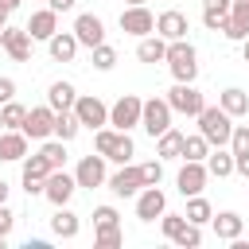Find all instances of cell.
Segmentation results:
<instances>
[{
    "label": "cell",
    "mask_w": 249,
    "mask_h": 249,
    "mask_svg": "<svg viewBox=\"0 0 249 249\" xmlns=\"http://www.w3.org/2000/svg\"><path fill=\"white\" fill-rule=\"evenodd\" d=\"M198 132L210 140V144H230V136H233V117L222 109V105H202V113H198Z\"/></svg>",
    "instance_id": "6da1fadb"
},
{
    "label": "cell",
    "mask_w": 249,
    "mask_h": 249,
    "mask_svg": "<svg viewBox=\"0 0 249 249\" xmlns=\"http://www.w3.org/2000/svg\"><path fill=\"white\" fill-rule=\"evenodd\" d=\"M163 62L171 66L175 82H195V74H198V62H195V47H191L187 39H175V43H167V58H163Z\"/></svg>",
    "instance_id": "7a4b0ae2"
},
{
    "label": "cell",
    "mask_w": 249,
    "mask_h": 249,
    "mask_svg": "<svg viewBox=\"0 0 249 249\" xmlns=\"http://www.w3.org/2000/svg\"><path fill=\"white\" fill-rule=\"evenodd\" d=\"M93 144H97V152L105 156V160H117V163H128L132 160V140H128V132H113V128H97V136H93Z\"/></svg>",
    "instance_id": "3957f363"
},
{
    "label": "cell",
    "mask_w": 249,
    "mask_h": 249,
    "mask_svg": "<svg viewBox=\"0 0 249 249\" xmlns=\"http://www.w3.org/2000/svg\"><path fill=\"white\" fill-rule=\"evenodd\" d=\"M171 105H167V97H148L144 101V113H140V124H144V132L148 136H160V132H167L171 128Z\"/></svg>",
    "instance_id": "277c9868"
},
{
    "label": "cell",
    "mask_w": 249,
    "mask_h": 249,
    "mask_svg": "<svg viewBox=\"0 0 249 249\" xmlns=\"http://www.w3.org/2000/svg\"><path fill=\"white\" fill-rule=\"evenodd\" d=\"M167 105L175 109V113H187V117H198L202 113V93L191 86V82H175L171 89H167Z\"/></svg>",
    "instance_id": "5b68a950"
},
{
    "label": "cell",
    "mask_w": 249,
    "mask_h": 249,
    "mask_svg": "<svg viewBox=\"0 0 249 249\" xmlns=\"http://www.w3.org/2000/svg\"><path fill=\"white\" fill-rule=\"evenodd\" d=\"M121 31H124V35H140V39H144V35H152V31H156V16H152L144 4H128V8L121 12Z\"/></svg>",
    "instance_id": "8992f818"
},
{
    "label": "cell",
    "mask_w": 249,
    "mask_h": 249,
    "mask_svg": "<svg viewBox=\"0 0 249 249\" xmlns=\"http://www.w3.org/2000/svg\"><path fill=\"white\" fill-rule=\"evenodd\" d=\"M140 113H144V101L136 93H124L113 109H109V124H117L121 132H128L132 124H140Z\"/></svg>",
    "instance_id": "52a82bcc"
},
{
    "label": "cell",
    "mask_w": 249,
    "mask_h": 249,
    "mask_svg": "<svg viewBox=\"0 0 249 249\" xmlns=\"http://www.w3.org/2000/svg\"><path fill=\"white\" fill-rule=\"evenodd\" d=\"M51 171H54V167L47 163L43 152H39V156H27V160H23V187H27V195H43Z\"/></svg>",
    "instance_id": "ba28073f"
},
{
    "label": "cell",
    "mask_w": 249,
    "mask_h": 249,
    "mask_svg": "<svg viewBox=\"0 0 249 249\" xmlns=\"http://www.w3.org/2000/svg\"><path fill=\"white\" fill-rule=\"evenodd\" d=\"M74 117H78L86 128H101V124H109V109H105L101 97H78V101H74Z\"/></svg>",
    "instance_id": "9c48e42d"
},
{
    "label": "cell",
    "mask_w": 249,
    "mask_h": 249,
    "mask_svg": "<svg viewBox=\"0 0 249 249\" xmlns=\"http://www.w3.org/2000/svg\"><path fill=\"white\" fill-rule=\"evenodd\" d=\"M23 132L27 140H47L54 132V109L51 105H39V109H27V121H23Z\"/></svg>",
    "instance_id": "30bf717a"
},
{
    "label": "cell",
    "mask_w": 249,
    "mask_h": 249,
    "mask_svg": "<svg viewBox=\"0 0 249 249\" xmlns=\"http://www.w3.org/2000/svg\"><path fill=\"white\" fill-rule=\"evenodd\" d=\"M222 31H226V39H237V43L249 39V0H233L230 16L222 19Z\"/></svg>",
    "instance_id": "8fae6325"
},
{
    "label": "cell",
    "mask_w": 249,
    "mask_h": 249,
    "mask_svg": "<svg viewBox=\"0 0 249 249\" xmlns=\"http://www.w3.org/2000/svg\"><path fill=\"white\" fill-rule=\"evenodd\" d=\"M74 35H78V43H82V47H89V51H93V47H101V43H105V23H101L97 16H89V12H82V16L74 19Z\"/></svg>",
    "instance_id": "7c38bea8"
},
{
    "label": "cell",
    "mask_w": 249,
    "mask_h": 249,
    "mask_svg": "<svg viewBox=\"0 0 249 249\" xmlns=\"http://www.w3.org/2000/svg\"><path fill=\"white\" fill-rule=\"evenodd\" d=\"M0 43H4V51L16 62L31 58V35H27V27H0Z\"/></svg>",
    "instance_id": "4fadbf2b"
},
{
    "label": "cell",
    "mask_w": 249,
    "mask_h": 249,
    "mask_svg": "<svg viewBox=\"0 0 249 249\" xmlns=\"http://www.w3.org/2000/svg\"><path fill=\"white\" fill-rule=\"evenodd\" d=\"M206 179H210V171H206V163H202V160H187L175 183H179V195H198V191L206 187Z\"/></svg>",
    "instance_id": "5bb4252c"
},
{
    "label": "cell",
    "mask_w": 249,
    "mask_h": 249,
    "mask_svg": "<svg viewBox=\"0 0 249 249\" xmlns=\"http://www.w3.org/2000/svg\"><path fill=\"white\" fill-rule=\"evenodd\" d=\"M74 187H78V179H74V175H66V171L58 167V171H51V175H47L43 195H47L54 206H66V202H70V195H74Z\"/></svg>",
    "instance_id": "9a60e30c"
},
{
    "label": "cell",
    "mask_w": 249,
    "mask_h": 249,
    "mask_svg": "<svg viewBox=\"0 0 249 249\" xmlns=\"http://www.w3.org/2000/svg\"><path fill=\"white\" fill-rule=\"evenodd\" d=\"M163 210H167L163 191H160V187H144V191H140V198H136V218H140V222H156Z\"/></svg>",
    "instance_id": "2e32d148"
},
{
    "label": "cell",
    "mask_w": 249,
    "mask_h": 249,
    "mask_svg": "<svg viewBox=\"0 0 249 249\" xmlns=\"http://www.w3.org/2000/svg\"><path fill=\"white\" fill-rule=\"evenodd\" d=\"M74 179H78V187H101V183H105V156H101V152H97V156H82Z\"/></svg>",
    "instance_id": "e0dca14e"
},
{
    "label": "cell",
    "mask_w": 249,
    "mask_h": 249,
    "mask_svg": "<svg viewBox=\"0 0 249 249\" xmlns=\"http://www.w3.org/2000/svg\"><path fill=\"white\" fill-rule=\"evenodd\" d=\"M156 31H160L167 43H175V39H187V16H183L179 8H167V12L156 19Z\"/></svg>",
    "instance_id": "ac0fdd59"
},
{
    "label": "cell",
    "mask_w": 249,
    "mask_h": 249,
    "mask_svg": "<svg viewBox=\"0 0 249 249\" xmlns=\"http://www.w3.org/2000/svg\"><path fill=\"white\" fill-rule=\"evenodd\" d=\"M109 187H113V195H121V198H128V195H136L140 187H144V171L140 167H121L113 179H109Z\"/></svg>",
    "instance_id": "d6986e66"
},
{
    "label": "cell",
    "mask_w": 249,
    "mask_h": 249,
    "mask_svg": "<svg viewBox=\"0 0 249 249\" xmlns=\"http://www.w3.org/2000/svg\"><path fill=\"white\" fill-rule=\"evenodd\" d=\"M54 31H58V12L54 8H43V12H35L27 19V35L31 39H51Z\"/></svg>",
    "instance_id": "ffe728a7"
},
{
    "label": "cell",
    "mask_w": 249,
    "mask_h": 249,
    "mask_svg": "<svg viewBox=\"0 0 249 249\" xmlns=\"http://www.w3.org/2000/svg\"><path fill=\"white\" fill-rule=\"evenodd\" d=\"M47 43H51V58H58V62H70V58L78 54V47H82L74 31H54Z\"/></svg>",
    "instance_id": "44dd1931"
},
{
    "label": "cell",
    "mask_w": 249,
    "mask_h": 249,
    "mask_svg": "<svg viewBox=\"0 0 249 249\" xmlns=\"http://www.w3.org/2000/svg\"><path fill=\"white\" fill-rule=\"evenodd\" d=\"M23 156H27V132L23 128L19 132H12V128L0 132V160L12 163V160H23Z\"/></svg>",
    "instance_id": "7402d4cb"
},
{
    "label": "cell",
    "mask_w": 249,
    "mask_h": 249,
    "mask_svg": "<svg viewBox=\"0 0 249 249\" xmlns=\"http://www.w3.org/2000/svg\"><path fill=\"white\" fill-rule=\"evenodd\" d=\"M136 58H140V62H163V58H167V39H163V35H156V39L144 35L140 47H136Z\"/></svg>",
    "instance_id": "603a6c76"
},
{
    "label": "cell",
    "mask_w": 249,
    "mask_h": 249,
    "mask_svg": "<svg viewBox=\"0 0 249 249\" xmlns=\"http://www.w3.org/2000/svg\"><path fill=\"white\" fill-rule=\"evenodd\" d=\"M74 101H78V93H74V86H70V82H54V86L47 89V105H51L54 113L74 109Z\"/></svg>",
    "instance_id": "cb8c5ba5"
},
{
    "label": "cell",
    "mask_w": 249,
    "mask_h": 249,
    "mask_svg": "<svg viewBox=\"0 0 249 249\" xmlns=\"http://www.w3.org/2000/svg\"><path fill=\"white\" fill-rule=\"evenodd\" d=\"M210 222H214V233H218L222 241L241 237V226H245V222H241V214H233V210H222V214H218V218H210Z\"/></svg>",
    "instance_id": "d4e9b609"
},
{
    "label": "cell",
    "mask_w": 249,
    "mask_h": 249,
    "mask_svg": "<svg viewBox=\"0 0 249 249\" xmlns=\"http://www.w3.org/2000/svg\"><path fill=\"white\" fill-rule=\"evenodd\" d=\"M230 8H233V0H202V23L210 31H222V19L230 16Z\"/></svg>",
    "instance_id": "484cf974"
},
{
    "label": "cell",
    "mask_w": 249,
    "mask_h": 249,
    "mask_svg": "<svg viewBox=\"0 0 249 249\" xmlns=\"http://www.w3.org/2000/svg\"><path fill=\"white\" fill-rule=\"evenodd\" d=\"M218 105H222L230 117H241V113H249V93H245V89H237V86H230V89H222Z\"/></svg>",
    "instance_id": "4316f807"
},
{
    "label": "cell",
    "mask_w": 249,
    "mask_h": 249,
    "mask_svg": "<svg viewBox=\"0 0 249 249\" xmlns=\"http://www.w3.org/2000/svg\"><path fill=\"white\" fill-rule=\"evenodd\" d=\"M51 230H54V237H62V241L78 237V214H70L66 206H58V214L51 218Z\"/></svg>",
    "instance_id": "83f0119b"
},
{
    "label": "cell",
    "mask_w": 249,
    "mask_h": 249,
    "mask_svg": "<svg viewBox=\"0 0 249 249\" xmlns=\"http://www.w3.org/2000/svg\"><path fill=\"white\" fill-rule=\"evenodd\" d=\"M78 128H82V121L70 113V109H62V113H54V136L66 144V140H74L78 136Z\"/></svg>",
    "instance_id": "f1b7e54d"
},
{
    "label": "cell",
    "mask_w": 249,
    "mask_h": 249,
    "mask_svg": "<svg viewBox=\"0 0 249 249\" xmlns=\"http://www.w3.org/2000/svg\"><path fill=\"white\" fill-rule=\"evenodd\" d=\"M206 171L218 175V179L233 175V152H210V156H206Z\"/></svg>",
    "instance_id": "f546056e"
},
{
    "label": "cell",
    "mask_w": 249,
    "mask_h": 249,
    "mask_svg": "<svg viewBox=\"0 0 249 249\" xmlns=\"http://www.w3.org/2000/svg\"><path fill=\"white\" fill-rule=\"evenodd\" d=\"M163 160H171V156H183V132H175V128H167V132H160V148H156Z\"/></svg>",
    "instance_id": "4dcf8cb0"
},
{
    "label": "cell",
    "mask_w": 249,
    "mask_h": 249,
    "mask_svg": "<svg viewBox=\"0 0 249 249\" xmlns=\"http://www.w3.org/2000/svg\"><path fill=\"white\" fill-rule=\"evenodd\" d=\"M210 156V140L198 132V136H183V160H206Z\"/></svg>",
    "instance_id": "1f68e13d"
},
{
    "label": "cell",
    "mask_w": 249,
    "mask_h": 249,
    "mask_svg": "<svg viewBox=\"0 0 249 249\" xmlns=\"http://www.w3.org/2000/svg\"><path fill=\"white\" fill-rule=\"evenodd\" d=\"M210 218H214L210 202H206V198H198V195H191V202H187V222L202 226V222H210Z\"/></svg>",
    "instance_id": "d6a6232c"
},
{
    "label": "cell",
    "mask_w": 249,
    "mask_h": 249,
    "mask_svg": "<svg viewBox=\"0 0 249 249\" xmlns=\"http://www.w3.org/2000/svg\"><path fill=\"white\" fill-rule=\"evenodd\" d=\"M0 117H4V128H23V121H27V109L12 97L4 109H0Z\"/></svg>",
    "instance_id": "836d02e7"
},
{
    "label": "cell",
    "mask_w": 249,
    "mask_h": 249,
    "mask_svg": "<svg viewBox=\"0 0 249 249\" xmlns=\"http://www.w3.org/2000/svg\"><path fill=\"white\" fill-rule=\"evenodd\" d=\"M39 152H43V156H47V163H51V167H54V171H58V167H62V163H66V148H62V140H47V144H43V148H39Z\"/></svg>",
    "instance_id": "e575fe53"
},
{
    "label": "cell",
    "mask_w": 249,
    "mask_h": 249,
    "mask_svg": "<svg viewBox=\"0 0 249 249\" xmlns=\"http://www.w3.org/2000/svg\"><path fill=\"white\" fill-rule=\"evenodd\" d=\"M113 62H117V51H113L109 43L93 47V66H97V70H113Z\"/></svg>",
    "instance_id": "d590c367"
},
{
    "label": "cell",
    "mask_w": 249,
    "mask_h": 249,
    "mask_svg": "<svg viewBox=\"0 0 249 249\" xmlns=\"http://www.w3.org/2000/svg\"><path fill=\"white\" fill-rule=\"evenodd\" d=\"M101 249H117L121 245V230L117 226H97V237H93Z\"/></svg>",
    "instance_id": "8d00e7d4"
},
{
    "label": "cell",
    "mask_w": 249,
    "mask_h": 249,
    "mask_svg": "<svg viewBox=\"0 0 249 249\" xmlns=\"http://www.w3.org/2000/svg\"><path fill=\"white\" fill-rule=\"evenodd\" d=\"M230 152H249V124H233V136H230Z\"/></svg>",
    "instance_id": "74e56055"
},
{
    "label": "cell",
    "mask_w": 249,
    "mask_h": 249,
    "mask_svg": "<svg viewBox=\"0 0 249 249\" xmlns=\"http://www.w3.org/2000/svg\"><path fill=\"white\" fill-rule=\"evenodd\" d=\"M140 171H144V187H160V179H163V163H160V160L140 163Z\"/></svg>",
    "instance_id": "f35d334b"
},
{
    "label": "cell",
    "mask_w": 249,
    "mask_h": 249,
    "mask_svg": "<svg viewBox=\"0 0 249 249\" xmlns=\"http://www.w3.org/2000/svg\"><path fill=\"white\" fill-rule=\"evenodd\" d=\"M183 226H187V214H163V233H167L171 241L183 233Z\"/></svg>",
    "instance_id": "ab89813d"
},
{
    "label": "cell",
    "mask_w": 249,
    "mask_h": 249,
    "mask_svg": "<svg viewBox=\"0 0 249 249\" xmlns=\"http://www.w3.org/2000/svg\"><path fill=\"white\" fill-rule=\"evenodd\" d=\"M175 241H179L183 249H195V245L202 241V233H198V226H195V222H187V226H183V233H179Z\"/></svg>",
    "instance_id": "60d3db41"
},
{
    "label": "cell",
    "mask_w": 249,
    "mask_h": 249,
    "mask_svg": "<svg viewBox=\"0 0 249 249\" xmlns=\"http://www.w3.org/2000/svg\"><path fill=\"white\" fill-rule=\"evenodd\" d=\"M93 222H97V226H117V210H113V206H97V210H93Z\"/></svg>",
    "instance_id": "b9f144b4"
},
{
    "label": "cell",
    "mask_w": 249,
    "mask_h": 249,
    "mask_svg": "<svg viewBox=\"0 0 249 249\" xmlns=\"http://www.w3.org/2000/svg\"><path fill=\"white\" fill-rule=\"evenodd\" d=\"M8 233H12V210L0 202V245L8 241Z\"/></svg>",
    "instance_id": "7bdbcfd3"
},
{
    "label": "cell",
    "mask_w": 249,
    "mask_h": 249,
    "mask_svg": "<svg viewBox=\"0 0 249 249\" xmlns=\"http://www.w3.org/2000/svg\"><path fill=\"white\" fill-rule=\"evenodd\" d=\"M12 97H16V82L12 78H0V105H8Z\"/></svg>",
    "instance_id": "ee69618b"
},
{
    "label": "cell",
    "mask_w": 249,
    "mask_h": 249,
    "mask_svg": "<svg viewBox=\"0 0 249 249\" xmlns=\"http://www.w3.org/2000/svg\"><path fill=\"white\" fill-rule=\"evenodd\" d=\"M233 171L249 179V152H237V156H233Z\"/></svg>",
    "instance_id": "f6af8a7d"
},
{
    "label": "cell",
    "mask_w": 249,
    "mask_h": 249,
    "mask_svg": "<svg viewBox=\"0 0 249 249\" xmlns=\"http://www.w3.org/2000/svg\"><path fill=\"white\" fill-rule=\"evenodd\" d=\"M12 12H16V8H12L8 0H0V27H8V16H12Z\"/></svg>",
    "instance_id": "bcb514c9"
},
{
    "label": "cell",
    "mask_w": 249,
    "mask_h": 249,
    "mask_svg": "<svg viewBox=\"0 0 249 249\" xmlns=\"http://www.w3.org/2000/svg\"><path fill=\"white\" fill-rule=\"evenodd\" d=\"M47 4H51L54 12H70V8H74V0H47Z\"/></svg>",
    "instance_id": "7dc6e473"
},
{
    "label": "cell",
    "mask_w": 249,
    "mask_h": 249,
    "mask_svg": "<svg viewBox=\"0 0 249 249\" xmlns=\"http://www.w3.org/2000/svg\"><path fill=\"white\" fill-rule=\"evenodd\" d=\"M4 198H8V183L0 179V202H4Z\"/></svg>",
    "instance_id": "c3c4849f"
},
{
    "label": "cell",
    "mask_w": 249,
    "mask_h": 249,
    "mask_svg": "<svg viewBox=\"0 0 249 249\" xmlns=\"http://www.w3.org/2000/svg\"><path fill=\"white\" fill-rule=\"evenodd\" d=\"M245 62H249V39H245Z\"/></svg>",
    "instance_id": "681fc988"
},
{
    "label": "cell",
    "mask_w": 249,
    "mask_h": 249,
    "mask_svg": "<svg viewBox=\"0 0 249 249\" xmlns=\"http://www.w3.org/2000/svg\"><path fill=\"white\" fill-rule=\"evenodd\" d=\"M8 4H12V8H19V0H8Z\"/></svg>",
    "instance_id": "f907efd6"
},
{
    "label": "cell",
    "mask_w": 249,
    "mask_h": 249,
    "mask_svg": "<svg viewBox=\"0 0 249 249\" xmlns=\"http://www.w3.org/2000/svg\"><path fill=\"white\" fill-rule=\"evenodd\" d=\"M0 132H4V117H0Z\"/></svg>",
    "instance_id": "816d5d0a"
},
{
    "label": "cell",
    "mask_w": 249,
    "mask_h": 249,
    "mask_svg": "<svg viewBox=\"0 0 249 249\" xmlns=\"http://www.w3.org/2000/svg\"><path fill=\"white\" fill-rule=\"evenodd\" d=\"M128 4H144V0H128Z\"/></svg>",
    "instance_id": "f5cc1de1"
}]
</instances>
